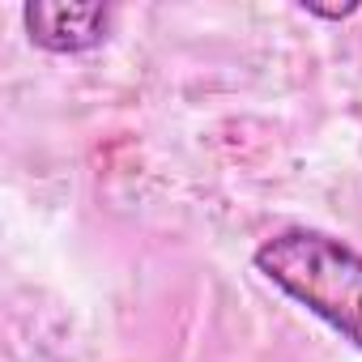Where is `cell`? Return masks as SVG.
<instances>
[{"label": "cell", "instance_id": "obj_2", "mask_svg": "<svg viewBox=\"0 0 362 362\" xmlns=\"http://www.w3.org/2000/svg\"><path fill=\"white\" fill-rule=\"evenodd\" d=\"M26 35L52 56L94 52L111 30V5H64V0H30L22 9Z\"/></svg>", "mask_w": 362, "mask_h": 362}, {"label": "cell", "instance_id": "obj_1", "mask_svg": "<svg viewBox=\"0 0 362 362\" xmlns=\"http://www.w3.org/2000/svg\"><path fill=\"white\" fill-rule=\"evenodd\" d=\"M252 264L286 298H294L354 349H362V256L349 243L324 230L290 226L264 239Z\"/></svg>", "mask_w": 362, "mask_h": 362}, {"label": "cell", "instance_id": "obj_3", "mask_svg": "<svg viewBox=\"0 0 362 362\" xmlns=\"http://www.w3.org/2000/svg\"><path fill=\"white\" fill-rule=\"evenodd\" d=\"M307 18H324V22H345V18H354L358 13V5H341V9H324V5H311V0H303L298 5Z\"/></svg>", "mask_w": 362, "mask_h": 362}]
</instances>
